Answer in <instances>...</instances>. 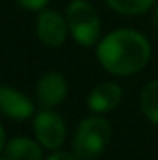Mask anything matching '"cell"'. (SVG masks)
<instances>
[{"label":"cell","mask_w":158,"mask_h":160,"mask_svg":"<svg viewBox=\"0 0 158 160\" xmlns=\"http://www.w3.org/2000/svg\"><path fill=\"white\" fill-rule=\"evenodd\" d=\"M97 56L106 71L114 75H132L147 65L151 47L140 32L116 30L101 41Z\"/></svg>","instance_id":"1"},{"label":"cell","mask_w":158,"mask_h":160,"mask_svg":"<svg viewBox=\"0 0 158 160\" xmlns=\"http://www.w3.org/2000/svg\"><path fill=\"white\" fill-rule=\"evenodd\" d=\"M110 136H112L110 123L104 118H99V116L87 118L80 123L78 130H77L75 143H73L75 153L82 160L97 158L106 149Z\"/></svg>","instance_id":"2"},{"label":"cell","mask_w":158,"mask_h":160,"mask_svg":"<svg viewBox=\"0 0 158 160\" xmlns=\"http://www.w3.org/2000/svg\"><path fill=\"white\" fill-rule=\"evenodd\" d=\"M67 24L80 45L89 47L101 36V21L95 8L86 0H73L67 8Z\"/></svg>","instance_id":"3"},{"label":"cell","mask_w":158,"mask_h":160,"mask_svg":"<svg viewBox=\"0 0 158 160\" xmlns=\"http://www.w3.org/2000/svg\"><path fill=\"white\" fill-rule=\"evenodd\" d=\"M34 130H36V136L41 142V145H45L47 149H58L65 140L63 121L58 114L50 110H43L36 116Z\"/></svg>","instance_id":"4"},{"label":"cell","mask_w":158,"mask_h":160,"mask_svg":"<svg viewBox=\"0 0 158 160\" xmlns=\"http://www.w3.org/2000/svg\"><path fill=\"white\" fill-rule=\"evenodd\" d=\"M67 95V82L60 73H48L37 84V101L43 108L58 106Z\"/></svg>","instance_id":"5"},{"label":"cell","mask_w":158,"mask_h":160,"mask_svg":"<svg viewBox=\"0 0 158 160\" xmlns=\"http://www.w3.org/2000/svg\"><path fill=\"white\" fill-rule=\"evenodd\" d=\"M65 21L56 11H43L37 19V36L39 39L48 47H58L65 41L67 36Z\"/></svg>","instance_id":"6"},{"label":"cell","mask_w":158,"mask_h":160,"mask_svg":"<svg viewBox=\"0 0 158 160\" xmlns=\"http://www.w3.org/2000/svg\"><path fill=\"white\" fill-rule=\"evenodd\" d=\"M0 104H2V112L13 119H26L34 112V104L30 102V99L7 86H4L0 91Z\"/></svg>","instance_id":"7"},{"label":"cell","mask_w":158,"mask_h":160,"mask_svg":"<svg viewBox=\"0 0 158 160\" xmlns=\"http://www.w3.org/2000/svg\"><path fill=\"white\" fill-rule=\"evenodd\" d=\"M121 101V88L114 82H104V84H99L89 99H87V104L93 112L97 114H102V112H110L114 110Z\"/></svg>","instance_id":"8"},{"label":"cell","mask_w":158,"mask_h":160,"mask_svg":"<svg viewBox=\"0 0 158 160\" xmlns=\"http://www.w3.org/2000/svg\"><path fill=\"white\" fill-rule=\"evenodd\" d=\"M6 157L9 160H41V149L28 138H15L7 143Z\"/></svg>","instance_id":"9"},{"label":"cell","mask_w":158,"mask_h":160,"mask_svg":"<svg viewBox=\"0 0 158 160\" xmlns=\"http://www.w3.org/2000/svg\"><path fill=\"white\" fill-rule=\"evenodd\" d=\"M141 110L155 125H158V80L145 86L141 93Z\"/></svg>","instance_id":"10"},{"label":"cell","mask_w":158,"mask_h":160,"mask_svg":"<svg viewBox=\"0 0 158 160\" xmlns=\"http://www.w3.org/2000/svg\"><path fill=\"white\" fill-rule=\"evenodd\" d=\"M110 4L112 9H116L119 13H126V15H134V13H143L147 11L155 0H106Z\"/></svg>","instance_id":"11"},{"label":"cell","mask_w":158,"mask_h":160,"mask_svg":"<svg viewBox=\"0 0 158 160\" xmlns=\"http://www.w3.org/2000/svg\"><path fill=\"white\" fill-rule=\"evenodd\" d=\"M48 0H17L19 6H22L24 9H41Z\"/></svg>","instance_id":"12"},{"label":"cell","mask_w":158,"mask_h":160,"mask_svg":"<svg viewBox=\"0 0 158 160\" xmlns=\"http://www.w3.org/2000/svg\"><path fill=\"white\" fill-rule=\"evenodd\" d=\"M47 160H77V158H73V157H71V155H67V153H56V155L48 157Z\"/></svg>","instance_id":"13"},{"label":"cell","mask_w":158,"mask_h":160,"mask_svg":"<svg viewBox=\"0 0 158 160\" xmlns=\"http://www.w3.org/2000/svg\"><path fill=\"white\" fill-rule=\"evenodd\" d=\"M155 24H156V30H158V6H156V9H155Z\"/></svg>","instance_id":"14"},{"label":"cell","mask_w":158,"mask_h":160,"mask_svg":"<svg viewBox=\"0 0 158 160\" xmlns=\"http://www.w3.org/2000/svg\"><path fill=\"white\" fill-rule=\"evenodd\" d=\"M2 160H9V158H7V157H4V158H2Z\"/></svg>","instance_id":"15"}]
</instances>
